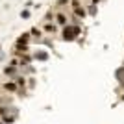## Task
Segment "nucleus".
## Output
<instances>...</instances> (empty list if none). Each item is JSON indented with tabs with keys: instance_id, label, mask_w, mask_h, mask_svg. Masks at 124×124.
<instances>
[{
	"instance_id": "obj_12",
	"label": "nucleus",
	"mask_w": 124,
	"mask_h": 124,
	"mask_svg": "<svg viewBox=\"0 0 124 124\" xmlns=\"http://www.w3.org/2000/svg\"><path fill=\"white\" fill-rule=\"evenodd\" d=\"M21 19H30V9H22L21 11Z\"/></svg>"
},
{
	"instance_id": "obj_6",
	"label": "nucleus",
	"mask_w": 124,
	"mask_h": 124,
	"mask_svg": "<svg viewBox=\"0 0 124 124\" xmlns=\"http://www.w3.org/2000/svg\"><path fill=\"white\" fill-rule=\"evenodd\" d=\"M30 35L33 37V39H37V41H41L43 30H41V28H31V30H30Z\"/></svg>"
},
{
	"instance_id": "obj_13",
	"label": "nucleus",
	"mask_w": 124,
	"mask_h": 124,
	"mask_svg": "<svg viewBox=\"0 0 124 124\" xmlns=\"http://www.w3.org/2000/svg\"><path fill=\"white\" fill-rule=\"evenodd\" d=\"M70 0H57V8H61V6H65V4H69Z\"/></svg>"
},
{
	"instance_id": "obj_16",
	"label": "nucleus",
	"mask_w": 124,
	"mask_h": 124,
	"mask_svg": "<svg viewBox=\"0 0 124 124\" xmlns=\"http://www.w3.org/2000/svg\"><path fill=\"white\" fill-rule=\"evenodd\" d=\"M122 100H124V94H122Z\"/></svg>"
},
{
	"instance_id": "obj_3",
	"label": "nucleus",
	"mask_w": 124,
	"mask_h": 124,
	"mask_svg": "<svg viewBox=\"0 0 124 124\" xmlns=\"http://www.w3.org/2000/svg\"><path fill=\"white\" fill-rule=\"evenodd\" d=\"M56 22L59 26H67L69 22H67V15L63 13V11H59V13H56Z\"/></svg>"
},
{
	"instance_id": "obj_8",
	"label": "nucleus",
	"mask_w": 124,
	"mask_h": 124,
	"mask_svg": "<svg viewBox=\"0 0 124 124\" xmlns=\"http://www.w3.org/2000/svg\"><path fill=\"white\" fill-rule=\"evenodd\" d=\"M15 83H17V87H19V89H24L26 78H24V76H15Z\"/></svg>"
},
{
	"instance_id": "obj_14",
	"label": "nucleus",
	"mask_w": 124,
	"mask_h": 124,
	"mask_svg": "<svg viewBox=\"0 0 124 124\" xmlns=\"http://www.w3.org/2000/svg\"><path fill=\"white\" fill-rule=\"evenodd\" d=\"M98 2H102V0H91V4H94V6L98 4Z\"/></svg>"
},
{
	"instance_id": "obj_5",
	"label": "nucleus",
	"mask_w": 124,
	"mask_h": 124,
	"mask_svg": "<svg viewBox=\"0 0 124 124\" xmlns=\"http://www.w3.org/2000/svg\"><path fill=\"white\" fill-rule=\"evenodd\" d=\"M56 24H52V22H45V26H43V31L45 33H56Z\"/></svg>"
},
{
	"instance_id": "obj_15",
	"label": "nucleus",
	"mask_w": 124,
	"mask_h": 124,
	"mask_svg": "<svg viewBox=\"0 0 124 124\" xmlns=\"http://www.w3.org/2000/svg\"><path fill=\"white\" fill-rule=\"evenodd\" d=\"M0 54H2V46H0Z\"/></svg>"
},
{
	"instance_id": "obj_10",
	"label": "nucleus",
	"mask_w": 124,
	"mask_h": 124,
	"mask_svg": "<svg viewBox=\"0 0 124 124\" xmlns=\"http://www.w3.org/2000/svg\"><path fill=\"white\" fill-rule=\"evenodd\" d=\"M115 78H117L119 82H124V65L117 69V72H115Z\"/></svg>"
},
{
	"instance_id": "obj_4",
	"label": "nucleus",
	"mask_w": 124,
	"mask_h": 124,
	"mask_svg": "<svg viewBox=\"0 0 124 124\" xmlns=\"http://www.w3.org/2000/svg\"><path fill=\"white\" fill-rule=\"evenodd\" d=\"M33 59H37V61H46V59H48V52L37 50L35 54H33Z\"/></svg>"
},
{
	"instance_id": "obj_7",
	"label": "nucleus",
	"mask_w": 124,
	"mask_h": 124,
	"mask_svg": "<svg viewBox=\"0 0 124 124\" xmlns=\"http://www.w3.org/2000/svg\"><path fill=\"white\" fill-rule=\"evenodd\" d=\"M17 69H19V67L8 65V67H4V74H6V76H15V74H17Z\"/></svg>"
},
{
	"instance_id": "obj_2",
	"label": "nucleus",
	"mask_w": 124,
	"mask_h": 124,
	"mask_svg": "<svg viewBox=\"0 0 124 124\" xmlns=\"http://www.w3.org/2000/svg\"><path fill=\"white\" fill-rule=\"evenodd\" d=\"M30 39H31L30 31H24L22 35H19V39H17V45H19V46H28V45H30Z\"/></svg>"
},
{
	"instance_id": "obj_11",
	"label": "nucleus",
	"mask_w": 124,
	"mask_h": 124,
	"mask_svg": "<svg viewBox=\"0 0 124 124\" xmlns=\"http://www.w3.org/2000/svg\"><path fill=\"white\" fill-rule=\"evenodd\" d=\"M85 11H87V13H89L91 17H96V13H98V9H96V6H94V4H89Z\"/></svg>"
},
{
	"instance_id": "obj_9",
	"label": "nucleus",
	"mask_w": 124,
	"mask_h": 124,
	"mask_svg": "<svg viewBox=\"0 0 124 124\" xmlns=\"http://www.w3.org/2000/svg\"><path fill=\"white\" fill-rule=\"evenodd\" d=\"M4 89H6V91H11V93H13V91H17L19 87H17V83H15V82H6V83H4Z\"/></svg>"
},
{
	"instance_id": "obj_1",
	"label": "nucleus",
	"mask_w": 124,
	"mask_h": 124,
	"mask_svg": "<svg viewBox=\"0 0 124 124\" xmlns=\"http://www.w3.org/2000/svg\"><path fill=\"white\" fill-rule=\"evenodd\" d=\"M80 26L78 24H67V26H63V31H61V39L63 41H76V37L80 35Z\"/></svg>"
}]
</instances>
